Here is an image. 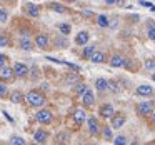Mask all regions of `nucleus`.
Wrapping results in <instances>:
<instances>
[{"label": "nucleus", "mask_w": 155, "mask_h": 145, "mask_svg": "<svg viewBox=\"0 0 155 145\" xmlns=\"http://www.w3.org/2000/svg\"><path fill=\"white\" fill-rule=\"evenodd\" d=\"M85 90H87V85H85V84H78V82H77V84H75V94L82 95V94H84Z\"/></svg>", "instance_id": "393cba45"}, {"label": "nucleus", "mask_w": 155, "mask_h": 145, "mask_svg": "<svg viewBox=\"0 0 155 145\" xmlns=\"http://www.w3.org/2000/svg\"><path fill=\"white\" fill-rule=\"evenodd\" d=\"M10 143H14V145H25V138H22V137H12L10 138Z\"/></svg>", "instance_id": "c85d7f7f"}, {"label": "nucleus", "mask_w": 155, "mask_h": 145, "mask_svg": "<svg viewBox=\"0 0 155 145\" xmlns=\"http://www.w3.org/2000/svg\"><path fill=\"white\" fill-rule=\"evenodd\" d=\"M68 133H58L57 135V143H67L68 142Z\"/></svg>", "instance_id": "a878e982"}, {"label": "nucleus", "mask_w": 155, "mask_h": 145, "mask_svg": "<svg viewBox=\"0 0 155 145\" xmlns=\"http://www.w3.org/2000/svg\"><path fill=\"white\" fill-rule=\"evenodd\" d=\"M87 124H88V132H90L94 137H97L98 132H100V125H98L97 118H95V117H88L87 118Z\"/></svg>", "instance_id": "423d86ee"}, {"label": "nucleus", "mask_w": 155, "mask_h": 145, "mask_svg": "<svg viewBox=\"0 0 155 145\" xmlns=\"http://www.w3.org/2000/svg\"><path fill=\"white\" fill-rule=\"evenodd\" d=\"M97 24L100 25V27H108V17L107 15H98L97 17Z\"/></svg>", "instance_id": "4be33fe9"}, {"label": "nucleus", "mask_w": 155, "mask_h": 145, "mask_svg": "<svg viewBox=\"0 0 155 145\" xmlns=\"http://www.w3.org/2000/svg\"><path fill=\"white\" fill-rule=\"evenodd\" d=\"M104 138H105V140H112V138H114V137H112V128L110 127H105L104 128Z\"/></svg>", "instance_id": "2f4dec72"}, {"label": "nucleus", "mask_w": 155, "mask_h": 145, "mask_svg": "<svg viewBox=\"0 0 155 145\" xmlns=\"http://www.w3.org/2000/svg\"><path fill=\"white\" fill-rule=\"evenodd\" d=\"M152 80H153V82H155V74H153V75H152Z\"/></svg>", "instance_id": "37998d69"}, {"label": "nucleus", "mask_w": 155, "mask_h": 145, "mask_svg": "<svg viewBox=\"0 0 155 145\" xmlns=\"http://www.w3.org/2000/svg\"><path fill=\"white\" fill-rule=\"evenodd\" d=\"M7 18H8L7 10H4V8H0V22H2V24H5V22H7Z\"/></svg>", "instance_id": "473e14b6"}, {"label": "nucleus", "mask_w": 155, "mask_h": 145, "mask_svg": "<svg viewBox=\"0 0 155 145\" xmlns=\"http://www.w3.org/2000/svg\"><path fill=\"white\" fill-rule=\"evenodd\" d=\"M108 88H110L112 92H118V90H120V87L117 85V82H108Z\"/></svg>", "instance_id": "f704fd0d"}, {"label": "nucleus", "mask_w": 155, "mask_h": 145, "mask_svg": "<svg viewBox=\"0 0 155 145\" xmlns=\"http://www.w3.org/2000/svg\"><path fill=\"white\" fill-rule=\"evenodd\" d=\"M74 120L77 125H82L85 120H87V115H85V112L82 110V108H77V110L74 112Z\"/></svg>", "instance_id": "ddd939ff"}, {"label": "nucleus", "mask_w": 155, "mask_h": 145, "mask_svg": "<svg viewBox=\"0 0 155 145\" xmlns=\"http://www.w3.org/2000/svg\"><path fill=\"white\" fill-rule=\"evenodd\" d=\"M7 2H12V0H7Z\"/></svg>", "instance_id": "a18cd8bd"}, {"label": "nucleus", "mask_w": 155, "mask_h": 145, "mask_svg": "<svg viewBox=\"0 0 155 145\" xmlns=\"http://www.w3.org/2000/svg\"><path fill=\"white\" fill-rule=\"evenodd\" d=\"M110 65L112 67H125L127 65V62H125V58L122 57V55H114V57L110 58Z\"/></svg>", "instance_id": "4468645a"}, {"label": "nucleus", "mask_w": 155, "mask_h": 145, "mask_svg": "<svg viewBox=\"0 0 155 145\" xmlns=\"http://www.w3.org/2000/svg\"><path fill=\"white\" fill-rule=\"evenodd\" d=\"M7 55H4V54H0V67H4V65H7Z\"/></svg>", "instance_id": "e433bc0d"}, {"label": "nucleus", "mask_w": 155, "mask_h": 145, "mask_svg": "<svg viewBox=\"0 0 155 145\" xmlns=\"http://www.w3.org/2000/svg\"><path fill=\"white\" fill-rule=\"evenodd\" d=\"M14 74L18 78H25L28 75V67L22 62H17V64H14Z\"/></svg>", "instance_id": "7ed1b4c3"}, {"label": "nucleus", "mask_w": 155, "mask_h": 145, "mask_svg": "<svg viewBox=\"0 0 155 145\" xmlns=\"http://www.w3.org/2000/svg\"><path fill=\"white\" fill-rule=\"evenodd\" d=\"M114 114H115L114 107H112L110 104H105V105H102V107H100V117L102 118H110Z\"/></svg>", "instance_id": "9b49d317"}, {"label": "nucleus", "mask_w": 155, "mask_h": 145, "mask_svg": "<svg viewBox=\"0 0 155 145\" xmlns=\"http://www.w3.org/2000/svg\"><path fill=\"white\" fill-rule=\"evenodd\" d=\"M148 38L155 42V24H148Z\"/></svg>", "instance_id": "bb28decb"}, {"label": "nucleus", "mask_w": 155, "mask_h": 145, "mask_svg": "<svg viewBox=\"0 0 155 145\" xmlns=\"http://www.w3.org/2000/svg\"><path fill=\"white\" fill-rule=\"evenodd\" d=\"M137 112L140 115H150L153 112V107L150 102H140V104H137Z\"/></svg>", "instance_id": "0eeeda50"}, {"label": "nucleus", "mask_w": 155, "mask_h": 145, "mask_svg": "<svg viewBox=\"0 0 155 145\" xmlns=\"http://www.w3.org/2000/svg\"><path fill=\"white\" fill-rule=\"evenodd\" d=\"M27 14L30 15V17H38L40 15V7L35 4H28L27 5Z\"/></svg>", "instance_id": "f3484780"}, {"label": "nucleus", "mask_w": 155, "mask_h": 145, "mask_svg": "<svg viewBox=\"0 0 155 145\" xmlns=\"http://www.w3.org/2000/svg\"><path fill=\"white\" fill-rule=\"evenodd\" d=\"M15 77L14 74V68L12 67H7V65H4V67H0V82H12Z\"/></svg>", "instance_id": "f03ea898"}, {"label": "nucleus", "mask_w": 155, "mask_h": 145, "mask_svg": "<svg viewBox=\"0 0 155 145\" xmlns=\"http://www.w3.org/2000/svg\"><path fill=\"white\" fill-rule=\"evenodd\" d=\"M95 87H97L98 92L108 90V80H105V78H97V80H95Z\"/></svg>", "instance_id": "a211bd4d"}, {"label": "nucleus", "mask_w": 155, "mask_h": 145, "mask_svg": "<svg viewBox=\"0 0 155 145\" xmlns=\"http://www.w3.org/2000/svg\"><path fill=\"white\" fill-rule=\"evenodd\" d=\"M88 38H90V35H88L87 30H82L77 34V37H75V44L77 45H87Z\"/></svg>", "instance_id": "9d476101"}, {"label": "nucleus", "mask_w": 155, "mask_h": 145, "mask_svg": "<svg viewBox=\"0 0 155 145\" xmlns=\"http://www.w3.org/2000/svg\"><path fill=\"white\" fill-rule=\"evenodd\" d=\"M140 5H142V7H152L150 2H143V0H140Z\"/></svg>", "instance_id": "58836bf2"}, {"label": "nucleus", "mask_w": 155, "mask_h": 145, "mask_svg": "<svg viewBox=\"0 0 155 145\" xmlns=\"http://www.w3.org/2000/svg\"><path fill=\"white\" fill-rule=\"evenodd\" d=\"M150 8H152V12H155V5H152V7H150Z\"/></svg>", "instance_id": "79ce46f5"}, {"label": "nucleus", "mask_w": 155, "mask_h": 145, "mask_svg": "<svg viewBox=\"0 0 155 145\" xmlns=\"http://www.w3.org/2000/svg\"><path fill=\"white\" fill-rule=\"evenodd\" d=\"M55 42H57V47L58 48H64V47H67V40H64V38H57V40H55Z\"/></svg>", "instance_id": "c9c22d12"}, {"label": "nucleus", "mask_w": 155, "mask_h": 145, "mask_svg": "<svg viewBox=\"0 0 155 145\" xmlns=\"http://www.w3.org/2000/svg\"><path fill=\"white\" fill-rule=\"evenodd\" d=\"M114 143L115 145H125V143H127V138H125L124 135H118V137L114 138Z\"/></svg>", "instance_id": "c756f323"}, {"label": "nucleus", "mask_w": 155, "mask_h": 145, "mask_svg": "<svg viewBox=\"0 0 155 145\" xmlns=\"http://www.w3.org/2000/svg\"><path fill=\"white\" fill-rule=\"evenodd\" d=\"M145 68H147V70H155V60L153 58H150V60L145 62Z\"/></svg>", "instance_id": "72a5a7b5"}, {"label": "nucleus", "mask_w": 155, "mask_h": 145, "mask_svg": "<svg viewBox=\"0 0 155 145\" xmlns=\"http://www.w3.org/2000/svg\"><path fill=\"white\" fill-rule=\"evenodd\" d=\"M50 7V10H55V12H58V14H67V7H64V5H60V4H50L48 5Z\"/></svg>", "instance_id": "6ab92c4d"}, {"label": "nucleus", "mask_w": 155, "mask_h": 145, "mask_svg": "<svg viewBox=\"0 0 155 145\" xmlns=\"http://www.w3.org/2000/svg\"><path fill=\"white\" fill-rule=\"evenodd\" d=\"M97 50L95 48V45H87V47L84 48V52H82V55H84V58H90L92 57V54Z\"/></svg>", "instance_id": "aec40b11"}, {"label": "nucleus", "mask_w": 155, "mask_h": 145, "mask_svg": "<svg viewBox=\"0 0 155 145\" xmlns=\"http://www.w3.org/2000/svg\"><path fill=\"white\" fill-rule=\"evenodd\" d=\"M58 30L62 32V35H68V34H70V30H72V27L68 24H60V25H58Z\"/></svg>", "instance_id": "b1692460"}, {"label": "nucleus", "mask_w": 155, "mask_h": 145, "mask_svg": "<svg viewBox=\"0 0 155 145\" xmlns=\"http://www.w3.org/2000/svg\"><path fill=\"white\" fill-rule=\"evenodd\" d=\"M34 138H35V142H37V143H45V142H47V138H48V133L45 130H37L34 133Z\"/></svg>", "instance_id": "2eb2a0df"}, {"label": "nucleus", "mask_w": 155, "mask_h": 145, "mask_svg": "<svg viewBox=\"0 0 155 145\" xmlns=\"http://www.w3.org/2000/svg\"><path fill=\"white\" fill-rule=\"evenodd\" d=\"M35 44H37L38 48H47L48 47V37L45 34H38L35 37Z\"/></svg>", "instance_id": "f8f14e48"}, {"label": "nucleus", "mask_w": 155, "mask_h": 145, "mask_svg": "<svg viewBox=\"0 0 155 145\" xmlns=\"http://www.w3.org/2000/svg\"><path fill=\"white\" fill-rule=\"evenodd\" d=\"M24 98L27 100V104L30 105V107H35V108L45 105V102H47L45 95L42 94V92H38V90H30V92H27Z\"/></svg>", "instance_id": "f257e3e1"}, {"label": "nucleus", "mask_w": 155, "mask_h": 145, "mask_svg": "<svg viewBox=\"0 0 155 145\" xmlns=\"http://www.w3.org/2000/svg\"><path fill=\"white\" fill-rule=\"evenodd\" d=\"M8 95V88L7 85H4V82H0V98H4Z\"/></svg>", "instance_id": "cd10ccee"}, {"label": "nucleus", "mask_w": 155, "mask_h": 145, "mask_svg": "<svg viewBox=\"0 0 155 145\" xmlns=\"http://www.w3.org/2000/svg\"><path fill=\"white\" fill-rule=\"evenodd\" d=\"M35 117H37V120L40 122V124H44V125L50 124V122L54 120V115H52L50 110H40V112H37Z\"/></svg>", "instance_id": "39448f33"}, {"label": "nucleus", "mask_w": 155, "mask_h": 145, "mask_svg": "<svg viewBox=\"0 0 155 145\" xmlns=\"http://www.w3.org/2000/svg\"><path fill=\"white\" fill-rule=\"evenodd\" d=\"M105 2H107L108 5H114V4H115V0H105Z\"/></svg>", "instance_id": "ea45409f"}, {"label": "nucleus", "mask_w": 155, "mask_h": 145, "mask_svg": "<svg viewBox=\"0 0 155 145\" xmlns=\"http://www.w3.org/2000/svg\"><path fill=\"white\" fill-rule=\"evenodd\" d=\"M67 2H77V0H67Z\"/></svg>", "instance_id": "c03bdc74"}, {"label": "nucleus", "mask_w": 155, "mask_h": 145, "mask_svg": "<svg viewBox=\"0 0 155 145\" xmlns=\"http://www.w3.org/2000/svg\"><path fill=\"white\" fill-rule=\"evenodd\" d=\"M22 98H24V95H22V92H18V90H15V92L10 94V100L14 102V104H20Z\"/></svg>", "instance_id": "412c9836"}, {"label": "nucleus", "mask_w": 155, "mask_h": 145, "mask_svg": "<svg viewBox=\"0 0 155 145\" xmlns=\"http://www.w3.org/2000/svg\"><path fill=\"white\" fill-rule=\"evenodd\" d=\"M88 60H92L94 64H102V62H105V54H104V52H97V50H95Z\"/></svg>", "instance_id": "dca6fc26"}, {"label": "nucleus", "mask_w": 155, "mask_h": 145, "mask_svg": "<svg viewBox=\"0 0 155 145\" xmlns=\"http://www.w3.org/2000/svg\"><path fill=\"white\" fill-rule=\"evenodd\" d=\"M137 95H140V97H150V95H153V88L150 85H138Z\"/></svg>", "instance_id": "1a4fd4ad"}, {"label": "nucleus", "mask_w": 155, "mask_h": 145, "mask_svg": "<svg viewBox=\"0 0 155 145\" xmlns=\"http://www.w3.org/2000/svg\"><path fill=\"white\" fill-rule=\"evenodd\" d=\"M80 97H82V104H84V107H92V105L95 104V95H94V92H92L88 87Z\"/></svg>", "instance_id": "20e7f679"}, {"label": "nucleus", "mask_w": 155, "mask_h": 145, "mask_svg": "<svg viewBox=\"0 0 155 145\" xmlns=\"http://www.w3.org/2000/svg\"><path fill=\"white\" fill-rule=\"evenodd\" d=\"M20 48L22 50H32V42L28 38H22L20 40Z\"/></svg>", "instance_id": "5701e85b"}, {"label": "nucleus", "mask_w": 155, "mask_h": 145, "mask_svg": "<svg viewBox=\"0 0 155 145\" xmlns=\"http://www.w3.org/2000/svg\"><path fill=\"white\" fill-rule=\"evenodd\" d=\"M110 118H112V127H114V128H120V127H124L125 120H127L124 114H114Z\"/></svg>", "instance_id": "6e6552de"}, {"label": "nucleus", "mask_w": 155, "mask_h": 145, "mask_svg": "<svg viewBox=\"0 0 155 145\" xmlns=\"http://www.w3.org/2000/svg\"><path fill=\"white\" fill-rule=\"evenodd\" d=\"M152 114H153V115H152V122L155 124V112H152Z\"/></svg>", "instance_id": "a19ab883"}, {"label": "nucleus", "mask_w": 155, "mask_h": 145, "mask_svg": "<svg viewBox=\"0 0 155 145\" xmlns=\"http://www.w3.org/2000/svg\"><path fill=\"white\" fill-rule=\"evenodd\" d=\"M8 45H10V40L7 35H0V47H8Z\"/></svg>", "instance_id": "7c9ffc66"}, {"label": "nucleus", "mask_w": 155, "mask_h": 145, "mask_svg": "<svg viewBox=\"0 0 155 145\" xmlns=\"http://www.w3.org/2000/svg\"><path fill=\"white\" fill-rule=\"evenodd\" d=\"M67 82H68V84H77V82H78V77H72V75H68V77H67Z\"/></svg>", "instance_id": "4c0bfd02"}]
</instances>
